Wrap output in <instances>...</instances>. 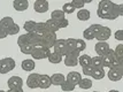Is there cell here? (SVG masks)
<instances>
[{
  "mask_svg": "<svg viewBox=\"0 0 123 92\" xmlns=\"http://www.w3.org/2000/svg\"><path fill=\"white\" fill-rule=\"evenodd\" d=\"M48 1L46 0H36L35 1V4H33V9L36 13H40V14H43V13H46L48 11Z\"/></svg>",
  "mask_w": 123,
  "mask_h": 92,
  "instance_id": "obj_10",
  "label": "cell"
},
{
  "mask_svg": "<svg viewBox=\"0 0 123 92\" xmlns=\"http://www.w3.org/2000/svg\"><path fill=\"white\" fill-rule=\"evenodd\" d=\"M111 36H112V30L108 27H104V29H102L101 31L98 33V35H96V39L98 42H106V40L109 39Z\"/></svg>",
  "mask_w": 123,
  "mask_h": 92,
  "instance_id": "obj_12",
  "label": "cell"
},
{
  "mask_svg": "<svg viewBox=\"0 0 123 92\" xmlns=\"http://www.w3.org/2000/svg\"><path fill=\"white\" fill-rule=\"evenodd\" d=\"M70 4L73 5V7L75 9H82L85 6V1H83V0H73Z\"/></svg>",
  "mask_w": 123,
  "mask_h": 92,
  "instance_id": "obj_36",
  "label": "cell"
},
{
  "mask_svg": "<svg viewBox=\"0 0 123 92\" xmlns=\"http://www.w3.org/2000/svg\"><path fill=\"white\" fill-rule=\"evenodd\" d=\"M45 24H46V29H47V30H49V31H52V32L56 33V31L60 29L59 22L54 21V20H51V18L45 22Z\"/></svg>",
  "mask_w": 123,
  "mask_h": 92,
  "instance_id": "obj_20",
  "label": "cell"
},
{
  "mask_svg": "<svg viewBox=\"0 0 123 92\" xmlns=\"http://www.w3.org/2000/svg\"><path fill=\"white\" fill-rule=\"evenodd\" d=\"M92 85H93L92 81L90 80V78H87V77L82 78L80 82L78 83V86H80V89H83V90H89V89H91L92 87Z\"/></svg>",
  "mask_w": 123,
  "mask_h": 92,
  "instance_id": "obj_25",
  "label": "cell"
},
{
  "mask_svg": "<svg viewBox=\"0 0 123 92\" xmlns=\"http://www.w3.org/2000/svg\"><path fill=\"white\" fill-rule=\"evenodd\" d=\"M114 37H115V39H116V40L122 42V40H123V30H122V29H120V30H117V31H115V33H114Z\"/></svg>",
  "mask_w": 123,
  "mask_h": 92,
  "instance_id": "obj_41",
  "label": "cell"
},
{
  "mask_svg": "<svg viewBox=\"0 0 123 92\" xmlns=\"http://www.w3.org/2000/svg\"><path fill=\"white\" fill-rule=\"evenodd\" d=\"M13 7L17 12H24L29 7V2H28V0H14Z\"/></svg>",
  "mask_w": 123,
  "mask_h": 92,
  "instance_id": "obj_16",
  "label": "cell"
},
{
  "mask_svg": "<svg viewBox=\"0 0 123 92\" xmlns=\"http://www.w3.org/2000/svg\"><path fill=\"white\" fill-rule=\"evenodd\" d=\"M108 92H120V91H117V90H109Z\"/></svg>",
  "mask_w": 123,
  "mask_h": 92,
  "instance_id": "obj_45",
  "label": "cell"
},
{
  "mask_svg": "<svg viewBox=\"0 0 123 92\" xmlns=\"http://www.w3.org/2000/svg\"><path fill=\"white\" fill-rule=\"evenodd\" d=\"M14 23H15V22H14V20H13L11 16H5L0 20V28H2L4 31L7 33L8 30H9V28H11Z\"/></svg>",
  "mask_w": 123,
  "mask_h": 92,
  "instance_id": "obj_15",
  "label": "cell"
},
{
  "mask_svg": "<svg viewBox=\"0 0 123 92\" xmlns=\"http://www.w3.org/2000/svg\"><path fill=\"white\" fill-rule=\"evenodd\" d=\"M90 29H91L92 31L94 32V35H98V33L101 31L102 29H104V25H101V24H99V23H94V24H91L90 25Z\"/></svg>",
  "mask_w": 123,
  "mask_h": 92,
  "instance_id": "obj_38",
  "label": "cell"
},
{
  "mask_svg": "<svg viewBox=\"0 0 123 92\" xmlns=\"http://www.w3.org/2000/svg\"><path fill=\"white\" fill-rule=\"evenodd\" d=\"M90 16H91V13H90L89 9L82 8V9L77 12V18L80 21H87V20H90Z\"/></svg>",
  "mask_w": 123,
  "mask_h": 92,
  "instance_id": "obj_21",
  "label": "cell"
},
{
  "mask_svg": "<svg viewBox=\"0 0 123 92\" xmlns=\"http://www.w3.org/2000/svg\"><path fill=\"white\" fill-rule=\"evenodd\" d=\"M109 49L111 47H109V45L106 42H98L96 44V46H94V51H96V53L99 56H102L105 53H107Z\"/></svg>",
  "mask_w": 123,
  "mask_h": 92,
  "instance_id": "obj_11",
  "label": "cell"
},
{
  "mask_svg": "<svg viewBox=\"0 0 123 92\" xmlns=\"http://www.w3.org/2000/svg\"><path fill=\"white\" fill-rule=\"evenodd\" d=\"M51 78V83L52 85H55V86H61L63 84V82L66 81V77H64L63 74H60V73H56V74H53L52 76H49Z\"/></svg>",
  "mask_w": 123,
  "mask_h": 92,
  "instance_id": "obj_13",
  "label": "cell"
},
{
  "mask_svg": "<svg viewBox=\"0 0 123 92\" xmlns=\"http://www.w3.org/2000/svg\"><path fill=\"white\" fill-rule=\"evenodd\" d=\"M78 65L82 67L91 66V56L87 54H82L78 56Z\"/></svg>",
  "mask_w": 123,
  "mask_h": 92,
  "instance_id": "obj_23",
  "label": "cell"
},
{
  "mask_svg": "<svg viewBox=\"0 0 123 92\" xmlns=\"http://www.w3.org/2000/svg\"><path fill=\"white\" fill-rule=\"evenodd\" d=\"M7 36H8V35L4 31V29H2V28H0V39H4V38H6Z\"/></svg>",
  "mask_w": 123,
  "mask_h": 92,
  "instance_id": "obj_43",
  "label": "cell"
},
{
  "mask_svg": "<svg viewBox=\"0 0 123 92\" xmlns=\"http://www.w3.org/2000/svg\"><path fill=\"white\" fill-rule=\"evenodd\" d=\"M61 11L63 12L64 14H73L76 9L73 7V5H71L70 2H66V4L62 6V9H61Z\"/></svg>",
  "mask_w": 123,
  "mask_h": 92,
  "instance_id": "obj_33",
  "label": "cell"
},
{
  "mask_svg": "<svg viewBox=\"0 0 123 92\" xmlns=\"http://www.w3.org/2000/svg\"><path fill=\"white\" fill-rule=\"evenodd\" d=\"M114 53H115V56L117 61L120 62H123V45L122 44H118L116 46V49H114Z\"/></svg>",
  "mask_w": 123,
  "mask_h": 92,
  "instance_id": "obj_27",
  "label": "cell"
},
{
  "mask_svg": "<svg viewBox=\"0 0 123 92\" xmlns=\"http://www.w3.org/2000/svg\"><path fill=\"white\" fill-rule=\"evenodd\" d=\"M66 46H67V53H68V52H73V51H76V49H75L76 39H74V38H69V39H66Z\"/></svg>",
  "mask_w": 123,
  "mask_h": 92,
  "instance_id": "obj_28",
  "label": "cell"
},
{
  "mask_svg": "<svg viewBox=\"0 0 123 92\" xmlns=\"http://www.w3.org/2000/svg\"><path fill=\"white\" fill-rule=\"evenodd\" d=\"M36 23H37V22L29 20V21L24 22V24H23V29L27 31V33L35 32V31H36Z\"/></svg>",
  "mask_w": 123,
  "mask_h": 92,
  "instance_id": "obj_22",
  "label": "cell"
},
{
  "mask_svg": "<svg viewBox=\"0 0 123 92\" xmlns=\"http://www.w3.org/2000/svg\"><path fill=\"white\" fill-rule=\"evenodd\" d=\"M0 92H6V91H4V90H0Z\"/></svg>",
  "mask_w": 123,
  "mask_h": 92,
  "instance_id": "obj_46",
  "label": "cell"
},
{
  "mask_svg": "<svg viewBox=\"0 0 123 92\" xmlns=\"http://www.w3.org/2000/svg\"><path fill=\"white\" fill-rule=\"evenodd\" d=\"M47 60L51 62V63H54V65H58L62 61V55L58 54V53H54V52H51V54L48 55Z\"/></svg>",
  "mask_w": 123,
  "mask_h": 92,
  "instance_id": "obj_26",
  "label": "cell"
},
{
  "mask_svg": "<svg viewBox=\"0 0 123 92\" xmlns=\"http://www.w3.org/2000/svg\"><path fill=\"white\" fill-rule=\"evenodd\" d=\"M25 44H29V42H28V36H27V33H23V35H21L20 37L17 38V45H18V46H23V45H25Z\"/></svg>",
  "mask_w": 123,
  "mask_h": 92,
  "instance_id": "obj_37",
  "label": "cell"
},
{
  "mask_svg": "<svg viewBox=\"0 0 123 92\" xmlns=\"http://www.w3.org/2000/svg\"><path fill=\"white\" fill-rule=\"evenodd\" d=\"M80 52L77 51H73V52H68L64 55V65L67 67H75L78 65V56H80Z\"/></svg>",
  "mask_w": 123,
  "mask_h": 92,
  "instance_id": "obj_4",
  "label": "cell"
},
{
  "mask_svg": "<svg viewBox=\"0 0 123 92\" xmlns=\"http://www.w3.org/2000/svg\"><path fill=\"white\" fill-rule=\"evenodd\" d=\"M105 75H106V73H105L104 69H94L91 76L96 81H99V80H102V78L105 77Z\"/></svg>",
  "mask_w": 123,
  "mask_h": 92,
  "instance_id": "obj_29",
  "label": "cell"
},
{
  "mask_svg": "<svg viewBox=\"0 0 123 92\" xmlns=\"http://www.w3.org/2000/svg\"><path fill=\"white\" fill-rule=\"evenodd\" d=\"M101 59H102V68H111L114 65V62H120V61H117L116 56H115L114 49H108V52L102 55Z\"/></svg>",
  "mask_w": 123,
  "mask_h": 92,
  "instance_id": "obj_3",
  "label": "cell"
},
{
  "mask_svg": "<svg viewBox=\"0 0 123 92\" xmlns=\"http://www.w3.org/2000/svg\"><path fill=\"white\" fill-rule=\"evenodd\" d=\"M39 76L40 74L38 73H33L30 74L27 78V85L29 89H37L39 87Z\"/></svg>",
  "mask_w": 123,
  "mask_h": 92,
  "instance_id": "obj_9",
  "label": "cell"
},
{
  "mask_svg": "<svg viewBox=\"0 0 123 92\" xmlns=\"http://www.w3.org/2000/svg\"><path fill=\"white\" fill-rule=\"evenodd\" d=\"M66 80L69 81L71 84H74L76 86V85H78V83H80V80H82V76H80V74L78 71H70V73H68Z\"/></svg>",
  "mask_w": 123,
  "mask_h": 92,
  "instance_id": "obj_14",
  "label": "cell"
},
{
  "mask_svg": "<svg viewBox=\"0 0 123 92\" xmlns=\"http://www.w3.org/2000/svg\"><path fill=\"white\" fill-rule=\"evenodd\" d=\"M45 30H47L45 22H37L36 23V31L35 32H43Z\"/></svg>",
  "mask_w": 123,
  "mask_h": 92,
  "instance_id": "obj_40",
  "label": "cell"
},
{
  "mask_svg": "<svg viewBox=\"0 0 123 92\" xmlns=\"http://www.w3.org/2000/svg\"><path fill=\"white\" fill-rule=\"evenodd\" d=\"M68 25H69V21H68L67 18H64V20H62V21H60V22H59V27H60V29H61V28L68 27Z\"/></svg>",
  "mask_w": 123,
  "mask_h": 92,
  "instance_id": "obj_42",
  "label": "cell"
},
{
  "mask_svg": "<svg viewBox=\"0 0 123 92\" xmlns=\"http://www.w3.org/2000/svg\"><path fill=\"white\" fill-rule=\"evenodd\" d=\"M93 92H100V91H93Z\"/></svg>",
  "mask_w": 123,
  "mask_h": 92,
  "instance_id": "obj_47",
  "label": "cell"
},
{
  "mask_svg": "<svg viewBox=\"0 0 123 92\" xmlns=\"http://www.w3.org/2000/svg\"><path fill=\"white\" fill-rule=\"evenodd\" d=\"M97 15L102 20H116L123 16V4L116 5L109 0H101L98 5Z\"/></svg>",
  "mask_w": 123,
  "mask_h": 92,
  "instance_id": "obj_1",
  "label": "cell"
},
{
  "mask_svg": "<svg viewBox=\"0 0 123 92\" xmlns=\"http://www.w3.org/2000/svg\"><path fill=\"white\" fill-rule=\"evenodd\" d=\"M54 53H58L60 55L67 54V46H66V39H56L53 45Z\"/></svg>",
  "mask_w": 123,
  "mask_h": 92,
  "instance_id": "obj_7",
  "label": "cell"
},
{
  "mask_svg": "<svg viewBox=\"0 0 123 92\" xmlns=\"http://www.w3.org/2000/svg\"><path fill=\"white\" fill-rule=\"evenodd\" d=\"M66 18V14L61 9H55L51 13V20H54L56 22H60Z\"/></svg>",
  "mask_w": 123,
  "mask_h": 92,
  "instance_id": "obj_19",
  "label": "cell"
},
{
  "mask_svg": "<svg viewBox=\"0 0 123 92\" xmlns=\"http://www.w3.org/2000/svg\"><path fill=\"white\" fill-rule=\"evenodd\" d=\"M33 46H32L31 44H25V45H23V46H20V49H21L22 53H24V54H31V52L33 51Z\"/></svg>",
  "mask_w": 123,
  "mask_h": 92,
  "instance_id": "obj_35",
  "label": "cell"
},
{
  "mask_svg": "<svg viewBox=\"0 0 123 92\" xmlns=\"http://www.w3.org/2000/svg\"><path fill=\"white\" fill-rule=\"evenodd\" d=\"M6 92H23V89H14V90H8Z\"/></svg>",
  "mask_w": 123,
  "mask_h": 92,
  "instance_id": "obj_44",
  "label": "cell"
},
{
  "mask_svg": "<svg viewBox=\"0 0 123 92\" xmlns=\"http://www.w3.org/2000/svg\"><path fill=\"white\" fill-rule=\"evenodd\" d=\"M51 85H52V83H51L49 76L46 75V74H42V75L39 76V87H40V89L46 90V89H48Z\"/></svg>",
  "mask_w": 123,
  "mask_h": 92,
  "instance_id": "obj_17",
  "label": "cell"
},
{
  "mask_svg": "<svg viewBox=\"0 0 123 92\" xmlns=\"http://www.w3.org/2000/svg\"><path fill=\"white\" fill-rule=\"evenodd\" d=\"M86 49V43L84 39H76V46H75V49L77 52H82Z\"/></svg>",
  "mask_w": 123,
  "mask_h": 92,
  "instance_id": "obj_30",
  "label": "cell"
},
{
  "mask_svg": "<svg viewBox=\"0 0 123 92\" xmlns=\"http://www.w3.org/2000/svg\"><path fill=\"white\" fill-rule=\"evenodd\" d=\"M15 60L13 58H4L0 60V74H7L15 68Z\"/></svg>",
  "mask_w": 123,
  "mask_h": 92,
  "instance_id": "obj_2",
  "label": "cell"
},
{
  "mask_svg": "<svg viewBox=\"0 0 123 92\" xmlns=\"http://www.w3.org/2000/svg\"><path fill=\"white\" fill-rule=\"evenodd\" d=\"M91 66L94 68V69H104V68H102V59H101V56L96 55V56L91 58Z\"/></svg>",
  "mask_w": 123,
  "mask_h": 92,
  "instance_id": "obj_24",
  "label": "cell"
},
{
  "mask_svg": "<svg viewBox=\"0 0 123 92\" xmlns=\"http://www.w3.org/2000/svg\"><path fill=\"white\" fill-rule=\"evenodd\" d=\"M75 85L74 84H71L69 81H66L63 82V84L61 85V89H62V91H64V92H70V91H74L75 90Z\"/></svg>",
  "mask_w": 123,
  "mask_h": 92,
  "instance_id": "obj_31",
  "label": "cell"
},
{
  "mask_svg": "<svg viewBox=\"0 0 123 92\" xmlns=\"http://www.w3.org/2000/svg\"><path fill=\"white\" fill-rule=\"evenodd\" d=\"M20 30H21L20 25H18V24H16V23H14V24L9 28V30H8L7 35H8V36H14V35H17V33L20 32Z\"/></svg>",
  "mask_w": 123,
  "mask_h": 92,
  "instance_id": "obj_34",
  "label": "cell"
},
{
  "mask_svg": "<svg viewBox=\"0 0 123 92\" xmlns=\"http://www.w3.org/2000/svg\"><path fill=\"white\" fill-rule=\"evenodd\" d=\"M106 75H107V77L109 78V81H112V82L120 81V80L122 78V76H123V65L118 66V67H116V68L109 69Z\"/></svg>",
  "mask_w": 123,
  "mask_h": 92,
  "instance_id": "obj_6",
  "label": "cell"
},
{
  "mask_svg": "<svg viewBox=\"0 0 123 92\" xmlns=\"http://www.w3.org/2000/svg\"><path fill=\"white\" fill-rule=\"evenodd\" d=\"M49 54H51V49H44V47H35L33 51L31 52V56L33 60L47 59Z\"/></svg>",
  "mask_w": 123,
  "mask_h": 92,
  "instance_id": "obj_5",
  "label": "cell"
},
{
  "mask_svg": "<svg viewBox=\"0 0 123 92\" xmlns=\"http://www.w3.org/2000/svg\"><path fill=\"white\" fill-rule=\"evenodd\" d=\"M7 85L9 87V90L14 89H23V80L20 76H12L7 82Z\"/></svg>",
  "mask_w": 123,
  "mask_h": 92,
  "instance_id": "obj_8",
  "label": "cell"
},
{
  "mask_svg": "<svg viewBox=\"0 0 123 92\" xmlns=\"http://www.w3.org/2000/svg\"><path fill=\"white\" fill-rule=\"evenodd\" d=\"M83 37L85 38L86 40H92V39L96 38V35H94V32L92 31L90 28H86L85 30L83 31Z\"/></svg>",
  "mask_w": 123,
  "mask_h": 92,
  "instance_id": "obj_32",
  "label": "cell"
},
{
  "mask_svg": "<svg viewBox=\"0 0 123 92\" xmlns=\"http://www.w3.org/2000/svg\"><path fill=\"white\" fill-rule=\"evenodd\" d=\"M94 70V68L92 67V66H85V67H82V71H83V74L87 77V76H91L92 73Z\"/></svg>",
  "mask_w": 123,
  "mask_h": 92,
  "instance_id": "obj_39",
  "label": "cell"
},
{
  "mask_svg": "<svg viewBox=\"0 0 123 92\" xmlns=\"http://www.w3.org/2000/svg\"><path fill=\"white\" fill-rule=\"evenodd\" d=\"M21 68L24 71H32L35 68H36V63H35V61L31 59H25V60L22 61Z\"/></svg>",
  "mask_w": 123,
  "mask_h": 92,
  "instance_id": "obj_18",
  "label": "cell"
}]
</instances>
